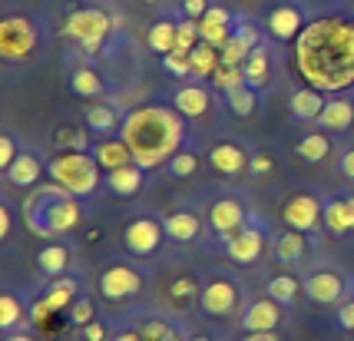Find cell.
Segmentation results:
<instances>
[{
	"label": "cell",
	"mask_w": 354,
	"mask_h": 341,
	"mask_svg": "<svg viewBox=\"0 0 354 341\" xmlns=\"http://www.w3.org/2000/svg\"><path fill=\"white\" fill-rule=\"evenodd\" d=\"M298 66L315 90H341L354 80V24L344 17L315 20L298 37Z\"/></svg>",
	"instance_id": "1"
},
{
	"label": "cell",
	"mask_w": 354,
	"mask_h": 341,
	"mask_svg": "<svg viewBox=\"0 0 354 341\" xmlns=\"http://www.w3.org/2000/svg\"><path fill=\"white\" fill-rule=\"evenodd\" d=\"M185 116L169 107H139L123 120V142L133 153V163L153 169L169 163L185 140Z\"/></svg>",
	"instance_id": "2"
},
{
	"label": "cell",
	"mask_w": 354,
	"mask_h": 341,
	"mask_svg": "<svg viewBox=\"0 0 354 341\" xmlns=\"http://www.w3.org/2000/svg\"><path fill=\"white\" fill-rule=\"evenodd\" d=\"M80 219H83V212H80L77 196L70 189H63L60 183L33 189L24 199V222L40 239H57V235L73 232Z\"/></svg>",
	"instance_id": "3"
},
{
	"label": "cell",
	"mask_w": 354,
	"mask_h": 341,
	"mask_svg": "<svg viewBox=\"0 0 354 341\" xmlns=\"http://www.w3.org/2000/svg\"><path fill=\"white\" fill-rule=\"evenodd\" d=\"M46 169L53 176V183L70 189L73 196H90L100 186V163L93 159V153H60L50 159Z\"/></svg>",
	"instance_id": "4"
},
{
	"label": "cell",
	"mask_w": 354,
	"mask_h": 341,
	"mask_svg": "<svg viewBox=\"0 0 354 341\" xmlns=\"http://www.w3.org/2000/svg\"><path fill=\"white\" fill-rule=\"evenodd\" d=\"M242 302H245V292L229 275H212V279L202 282V295H199L202 315H209V318H232V315H239Z\"/></svg>",
	"instance_id": "5"
},
{
	"label": "cell",
	"mask_w": 354,
	"mask_h": 341,
	"mask_svg": "<svg viewBox=\"0 0 354 341\" xmlns=\"http://www.w3.org/2000/svg\"><path fill=\"white\" fill-rule=\"evenodd\" d=\"M142 288H146V275L129 262H113L100 272V295H103L106 302H129V298H139Z\"/></svg>",
	"instance_id": "6"
},
{
	"label": "cell",
	"mask_w": 354,
	"mask_h": 341,
	"mask_svg": "<svg viewBox=\"0 0 354 341\" xmlns=\"http://www.w3.org/2000/svg\"><path fill=\"white\" fill-rule=\"evenodd\" d=\"M80 295H83L80 279H73V275H60V279H53L50 285H46L44 295H40L37 302H30V318L33 322H46L50 315L70 308Z\"/></svg>",
	"instance_id": "7"
},
{
	"label": "cell",
	"mask_w": 354,
	"mask_h": 341,
	"mask_svg": "<svg viewBox=\"0 0 354 341\" xmlns=\"http://www.w3.org/2000/svg\"><path fill=\"white\" fill-rule=\"evenodd\" d=\"M66 37H73L80 40L86 50H96L103 40H106V33L113 30V20H109L103 10H93V7H83V10H73V14L66 17Z\"/></svg>",
	"instance_id": "8"
},
{
	"label": "cell",
	"mask_w": 354,
	"mask_h": 341,
	"mask_svg": "<svg viewBox=\"0 0 354 341\" xmlns=\"http://www.w3.org/2000/svg\"><path fill=\"white\" fill-rule=\"evenodd\" d=\"M37 47V30L27 17H7L0 24V53L3 60H24Z\"/></svg>",
	"instance_id": "9"
},
{
	"label": "cell",
	"mask_w": 354,
	"mask_h": 341,
	"mask_svg": "<svg viewBox=\"0 0 354 341\" xmlns=\"http://www.w3.org/2000/svg\"><path fill=\"white\" fill-rule=\"evenodd\" d=\"M285 325V305H278L275 298H259V302H252L245 311H242V318H239V331H245V335H259V331H278V328Z\"/></svg>",
	"instance_id": "10"
},
{
	"label": "cell",
	"mask_w": 354,
	"mask_h": 341,
	"mask_svg": "<svg viewBox=\"0 0 354 341\" xmlns=\"http://www.w3.org/2000/svg\"><path fill=\"white\" fill-rule=\"evenodd\" d=\"M281 219L285 225L295 232H318V225L324 222V205L315 196H292L281 205Z\"/></svg>",
	"instance_id": "11"
},
{
	"label": "cell",
	"mask_w": 354,
	"mask_h": 341,
	"mask_svg": "<svg viewBox=\"0 0 354 341\" xmlns=\"http://www.w3.org/2000/svg\"><path fill=\"white\" fill-rule=\"evenodd\" d=\"M162 239H166V229L156 219H133L123 229V246L133 255H153L162 246Z\"/></svg>",
	"instance_id": "12"
},
{
	"label": "cell",
	"mask_w": 354,
	"mask_h": 341,
	"mask_svg": "<svg viewBox=\"0 0 354 341\" xmlns=\"http://www.w3.org/2000/svg\"><path fill=\"white\" fill-rule=\"evenodd\" d=\"M301 285H305V295H308L315 305H341V298H344V292H348L344 275L331 272V268H318V272L305 275Z\"/></svg>",
	"instance_id": "13"
},
{
	"label": "cell",
	"mask_w": 354,
	"mask_h": 341,
	"mask_svg": "<svg viewBox=\"0 0 354 341\" xmlns=\"http://www.w3.org/2000/svg\"><path fill=\"white\" fill-rule=\"evenodd\" d=\"M265 252V232L262 229H242L232 239H225V255L235 265H255Z\"/></svg>",
	"instance_id": "14"
},
{
	"label": "cell",
	"mask_w": 354,
	"mask_h": 341,
	"mask_svg": "<svg viewBox=\"0 0 354 341\" xmlns=\"http://www.w3.org/2000/svg\"><path fill=\"white\" fill-rule=\"evenodd\" d=\"M33 318H30V302H27V295H20L17 288H7V292L0 295V331H20V328H27Z\"/></svg>",
	"instance_id": "15"
},
{
	"label": "cell",
	"mask_w": 354,
	"mask_h": 341,
	"mask_svg": "<svg viewBox=\"0 0 354 341\" xmlns=\"http://www.w3.org/2000/svg\"><path fill=\"white\" fill-rule=\"evenodd\" d=\"M212 229H216L222 239H232L235 232H242L245 229V209H242V202L239 199H218L212 205Z\"/></svg>",
	"instance_id": "16"
},
{
	"label": "cell",
	"mask_w": 354,
	"mask_h": 341,
	"mask_svg": "<svg viewBox=\"0 0 354 341\" xmlns=\"http://www.w3.org/2000/svg\"><path fill=\"white\" fill-rule=\"evenodd\" d=\"M248 153L242 146H235V142H222V146H212V153H209V166L222 176H242L248 169Z\"/></svg>",
	"instance_id": "17"
},
{
	"label": "cell",
	"mask_w": 354,
	"mask_h": 341,
	"mask_svg": "<svg viewBox=\"0 0 354 341\" xmlns=\"http://www.w3.org/2000/svg\"><path fill=\"white\" fill-rule=\"evenodd\" d=\"M324 229L335 235L354 232V196L324 202Z\"/></svg>",
	"instance_id": "18"
},
{
	"label": "cell",
	"mask_w": 354,
	"mask_h": 341,
	"mask_svg": "<svg viewBox=\"0 0 354 341\" xmlns=\"http://www.w3.org/2000/svg\"><path fill=\"white\" fill-rule=\"evenodd\" d=\"M3 176H7V183H10V186H24V189L37 186V183H40V176H44V163H40L33 153L24 149V153L10 163V169H3Z\"/></svg>",
	"instance_id": "19"
},
{
	"label": "cell",
	"mask_w": 354,
	"mask_h": 341,
	"mask_svg": "<svg viewBox=\"0 0 354 341\" xmlns=\"http://www.w3.org/2000/svg\"><path fill=\"white\" fill-rule=\"evenodd\" d=\"M318 123H322L324 129H331V133H348L354 126V103L348 96L328 100L322 109V116H318Z\"/></svg>",
	"instance_id": "20"
},
{
	"label": "cell",
	"mask_w": 354,
	"mask_h": 341,
	"mask_svg": "<svg viewBox=\"0 0 354 341\" xmlns=\"http://www.w3.org/2000/svg\"><path fill=\"white\" fill-rule=\"evenodd\" d=\"M199 295H202V282L196 275H179V279H172L166 285V305L172 311H183L192 302H199Z\"/></svg>",
	"instance_id": "21"
},
{
	"label": "cell",
	"mask_w": 354,
	"mask_h": 341,
	"mask_svg": "<svg viewBox=\"0 0 354 341\" xmlns=\"http://www.w3.org/2000/svg\"><path fill=\"white\" fill-rule=\"evenodd\" d=\"M268 30H272V37H278V40H295V37H301V10L292 7V3L275 7V10L268 14Z\"/></svg>",
	"instance_id": "22"
},
{
	"label": "cell",
	"mask_w": 354,
	"mask_h": 341,
	"mask_svg": "<svg viewBox=\"0 0 354 341\" xmlns=\"http://www.w3.org/2000/svg\"><path fill=\"white\" fill-rule=\"evenodd\" d=\"M209 103H212V96L205 93L202 86H183V90L172 93V109H179L185 120L205 116V113H209Z\"/></svg>",
	"instance_id": "23"
},
{
	"label": "cell",
	"mask_w": 354,
	"mask_h": 341,
	"mask_svg": "<svg viewBox=\"0 0 354 341\" xmlns=\"http://www.w3.org/2000/svg\"><path fill=\"white\" fill-rule=\"evenodd\" d=\"M162 229H166V239H172V242H192V239H199L202 222L196 212L179 209V212H169L162 219Z\"/></svg>",
	"instance_id": "24"
},
{
	"label": "cell",
	"mask_w": 354,
	"mask_h": 341,
	"mask_svg": "<svg viewBox=\"0 0 354 341\" xmlns=\"http://www.w3.org/2000/svg\"><path fill=\"white\" fill-rule=\"evenodd\" d=\"M93 159L100 163V169H120V166H129L133 163V153H129V146L123 140H103L93 146Z\"/></svg>",
	"instance_id": "25"
},
{
	"label": "cell",
	"mask_w": 354,
	"mask_h": 341,
	"mask_svg": "<svg viewBox=\"0 0 354 341\" xmlns=\"http://www.w3.org/2000/svg\"><path fill=\"white\" fill-rule=\"evenodd\" d=\"M308 232H295V229H288L285 235H278L275 239V259L281 265H295L301 262L305 255H308Z\"/></svg>",
	"instance_id": "26"
},
{
	"label": "cell",
	"mask_w": 354,
	"mask_h": 341,
	"mask_svg": "<svg viewBox=\"0 0 354 341\" xmlns=\"http://www.w3.org/2000/svg\"><path fill=\"white\" fill-rule=\"evenodd\" d=\"M37 268H40L44 279H60L63 272L70 268V248L57 246V242L44 246L40 252H37Z\"/></svg>",
	"instance_id": "27"
},
{
	"label": "cell",
	"mask_w": 354,
	"mask_h": 341,
	"mask_svg": "<svg viewBox=\"0 0 354 341\" xmlns=\"http://www.w3.org/2000/svg\"><path fill=\"white\" fill-rule=\"evenodd\" d=\"M288 109H292L295 120H318L324 109V96L322 90H295L292 96H288Z\"/></svg>",
	"instance_id": "28"
},
{
	"label": "cell",
	"mask_w": 354,
	"mask_h": 341,
	"mask_svg": "<svg viewBox=\"0 0 354 341\" xmlns=\"http://www.w3.org/2000/svg\"><path fill=\"white\" fill-rule=\"evenodd\" d=\"M106 186L116 196H136L139 189H142V166L129 163V166H120V169L106 172Z\"/></svg>",
	"instance_id": "29"
},
{
	"label": "cell",
	"mask_w": 354,
	"mask_h": 341,
	"mask_svg": "<svg viewBox=\"0 0 354 341\" xmlns=\"http://www.w3.org/2000/svg\"><path fill=\"white\" fill-rule=\"evenodd\" d=\"M149 50H156V53H172V50H179V24L176 20H159V24H153L149 27Z\"/></svg>",
	"instance_id": "30"
},
{
	"label": "cell",
	"mask_w": 354,
	"mask_h": 341,
	"mask_svg": "<svg viewBox=\"0 0 354 341\" xmlns=\"http://www.w3.org/2000/svg\"><path fill=\"white\" fill-rule=\"evenodd\" d=\"M298 292H305V285L295 279V275H285V272H281V275H272L268 285H265V295L275 298L278 305H285V308L298 302Z\"/></svg>",
	"instance_id": "31"
},
{
	"label": "cell",
	"mask_w": 354,
	"mask_h": 341,
	"mask_svg": "<svg viewBox=\"0 0 354 341\" xmlns=\"http://www.w3.org/2000/svg\"><path fill=\"white\" fill-rule=\"evenodd\" d=\"M136 328H139V335H142V341H185L179 335V328L172 325L169 318H162V315H149Z\"/></svg>",
	"instance_id": "32"
},
{
	"label": "cell",
	"mask_w": 354,
	"mask_h": 341,
	"mask_svg": "<svg viewBox=\"0 0 354 341\" xmlns=\"http://www.w3.org/2000/svg\"><path fill=\"white\" fill-rule=\"evenodd\" d=\"M189 60H192V73L196 77H216V70L222 66V57L212 44H196L189 50Z\"/></svg>",
	"instance_id": "33"
},
{
	"label": "cell",
	"mask_w": 354,
	"mask_h": 341,
	"mask_svg": "<svg viewBox=\"0 0 354 341\" xmlns=\"http://www.w3.org/2000/svg\"><path fill=\"white\" fill-rule=\"evenodd\" d=\"M242 70H245V83L255 90V86H265V80H268V70H272V60H268V53L265 47H255L248 53V60L242 63Z\"/></svg>",
	"instance_id": "34"
},
{
	"label": "cell",
	"mask_w": 354,
	"mask_h": 341,
	"mask_svg": "<svg viewBox=\"0 0 354 341\" xmlns=\"http://www.w3.org/2000/svg\"><path fill=\"white\" fill-rule=\"evenodd\" d=\"M86 126L90 129H96V133H113L116 126H120V113L113 107H106V103H96V107L86 109Z\"/></svg>",
	"instance_id": "35"
},
{
	"label": "cell",
	"mask_w": 354,
	"mask_h": 341,
	"mask_svg": "<svg viewBox=\"0 0 354 341\" xmlns=\"http://www.w3.org/2000/svg\"><path fill=\"white\" fill-rule=\"evenodd\" d=\"M70 86H73V93L77 96H103V90H106L103 80L96 77L90 66H80L77 73L70 77Z\"/></svg>",
	"instance_id": "36"
},
{
	"label": "cell",
	"mask_w": 354,
	"mask_h": 341,
	"mask_svg": "<svg viewBox=\"0 0 354 341\" xmlns=\"http://www.w3.org/2000/svg\"><path fill=\"white\" fill-rule=\"evenodd\" d=\"M295 153L301 156L305 163H322V159H328V153H331V142L324 140V136H318V133H311L305 140H298Z\"/></svg>",
	"instance_id": "37"
},
{
	"label": "cell",
	"mask_w": 354,
	"mask_h": 341,
	"mask_svg": "<svg viewBox=\"0 0 354 341\" xmlns=\"http://www.w3.org/2000/svg\"><path fill=\"white\" fill-rule=\"evenodd\" d=\"M225 107H229L235 116H248V113L255 109V90H252L248 83L229 90V93H225Z\"/></svg>",
	"instance_id": "38"
},
{
	"label": "cell",
	"mask_w": 354,
	"mask_h": 341,
	"mask_svg": "<svg viewBox=\"0 0 354 341\" xmlns=\"http://www.w3.org/2000/svg\"><path fill=\"white\" fill-rule=\"evenodd\" d=\"M199 37H202V44H212L216 50H225V44L232 40V27L229 24H209V20H199Z\"/></svg>",
	"instance_id": "39"
},
{
	"label": "cell",
	"mask_w": 354,
	"mask_h": 341,
	"mask_svg": "<svg viewBox=\"0 0 354 341\" xmlns=\"http://www.w3.org/2000/svg\"><path fill=\"white\" fill-rule=\"evenodd\" d=\"M53 142H57L60 149H70V153H83V149H93L90 140H86V133H83L80 126H66V129H60Z\"/></svg>",
	"instance_id": "40"
},
{
	"label": "cell",
	"mask_w": 354,
	"mask_h": 341,
	"mask_svg": "<svg viewBox=\"0 0 354 341\" xmlns=\"http://www.w3.org/2000/svg\"><path fill=\"white\" fill-rule=\"evenodd\" d=\"M166 169H169V176L172 179H185V176H196V169H199V156L196 153H176L166 163Z\"/></svg>",
	"instance_id": "41"
},
{
	"label": "cell",
	"mask_w": 354,
	"mask_h": 341,
	"mask_svg": "<svg viewBox=\"0 0 354 341\" xmlns=\"http://www.w3.org/2000/svg\"><path fill=\"white\" fill-rule=\"evenodd\" d=\"M212 80H216V86L222 93H229V90H235V86L245 83V70H242V66H232V63H222Z\"/></svg>",
	"instance_id": "42"
},
{
	"label": "cell",
	"mask_w": 354,
	"mask_h": 341,
	"mask_svg": "<svg viewBox=\"0 0 354 341\" xmlns=\"http://www.w3.org/2000/svg\"><path fill=\"white\" fill-rule=\"evenodd\" d=\"M66 318H70V325L83 328V325H90L93 318H96V308H93V302L86 298V295H80L77 302L66 308Z\"/></svg>",
	"instance_id": "43"
},
{
	"label": "cell",
	"mask_w": 354,
	"mask_h": 341,
	"mask_svg": "<svg viewBox=\"0 0 354 341\" xmlns=\"http://www.w3.org/2000/svg\"><path fill=\"white\" fill-rule=\"evenodd\" d=\"M162 70H166L169 77H189V73H192V60H189L185 50H172V53L162 57Z\"/></svg>",
	"instance_id": "44"
},
{
	"label": "cell",
	"mask_w": 354,
	"mask_h": 341,
	"mask_svg": "<svg viewBox=\"0 0 354 341\" xmlns=\"http://www.w3.org/2000/svg\"><path fill=\"white\" fill-rule=\"evenodd\" d=\"M255 47H248V44H242V40H235L232 37L229 44H225V50H222V63H232V66H242V63L248 60V53H252Z\"/></svg>",
	"instance_id": "45"
},
{
	"label": "cell",
	"mask_w": 354,
	"mask_h": 341,
	"mask_svg": "<svg viewBox=\"0 0 354 341\" xmlns=\"http://www.w3.org/2000/svg\"><path fill=\"white\" fill-rule=\"evenodd\" d=\"M196 37H199V20H192V17H185L179 20V50H189L196 47Z\"/></svg>",
	"instance_id": "46"
},
{
	"label": "cell",
	"mask_w": 354,
	"mask_h": 341,
	"mask_svg": "<svg viewBox=\"0 0 354 341\" xmlns=\"http://www.w3.org/2000/svg\"><path fill=\"white\" fill-rule=\"evenodd\" d=\"M17 156H20V149H17V142L14 136H0V169H10V163H14Z\"/></svg>",
	"instance_id": "47"
},
{
	"label": "cell",
	"mask_w": 354,
	"mask_h": 341,
	"mask_svg": "<svg viewBox=\"0 0 354 341\" xmlns=\"http://www.w3.org/2000/svg\"><path fill=\"white\" fill-rule=\"evenodd\" d=\"M80 335H83V341H106V322H100V318H93L90 325L80 328Z\"/></svg>",
	"instance_id": "48"
},
{
	"label": "cell",
	"mask_w": 354,
	"mask_h": 341,
	"mask_svg": "<svg viewBox=\"0 0 354 341\" xmlns=\"http://www.w3.org/2000/svg\"><path fill=\"white\" fill-rule=\"evenodd\" d=\"M338 325L344 328V331H354V298H348V302H341L338 305Z\"/></svg>",
	"instance_id": "49"
},
{
	"label": "cell",
	"mask_w": 354,
	"mask_h": 341,
	"mask_svg": "<svg viewBox=\"0 0 354 341\" xmlns=\"http://www.w3.org/2000/svg\"><path fill=\"white\" fill-rule=\"evenodd\" d=\"M248 169H252V176H268V172H272V159H268V156H252Z\"/></svg>",
	"instance_id": "50"
},
{
	"label": "cell",
	"mask_w": 354,
	"mask_h": 341,
	"mask_svg": "<svg viewBox=\"0 0 354 341\" xmlns=\"http://www.w3.org/2000/svg\"><path fill=\"white\" fill-rule=\"evenodd\" d=\"M202 20H209V24H232V14L225 10V7H209Z\"/></svg>",
	"instance_id": "51"
},
{
	"label": "cell",
	"mask_w": 354,
	"mask_h": 341,
	"mask_svg": "<svg viewBox=\"0 0 354 341\" xmlns=\"http://www.w3.org/2000/svg\"><path fill=\"white\" fill-rule=\"evenodd\" d=\"M10 205H7V199H0V239H7L10 235Z\"/></svg>",
	"instance_id": "52"
},
{
	"label": "cell",
	"mask_w": 354,
	"mask_h": 341,
	"mask_svg": "<svg viewBox=\"0 0 354 341\" xmlns=\"http://www.w3.org/2000/svg\"><path fill=\"white\" fill-rule=\"evenodd\" d=\"M205 10H209V3H205V0H185V17H192V20H196V17H205Z\"/></svg>",
	"instance_id": "53"
},
{
	"label": "cell",
	"mask_w": 354,
	"mask_h": 341,
	"mask_svg": "<svg viewBox=\"0 0 354 341\" xmlns=\"http://www.w3.org/2000/svg\"><path fill=\"white\" fill-rule=\"evenodd\" d=\"M109 341H142L139 328H120L116 335H109Z\"/></svg>",
	"instance_id": "54"
},
{
	"label": "cell",
	"mask_w": 354,
	"mask_h": 341,
	"mask_svg": "<svg viewBox=\"0 0 354 341\" xmlns=\"http://www.w3.org/2000/svg\"><path fill=\"white\" fill-rule=\"evenodd\" d=\"M341 172L348 176V179H354V149H348V153H341Z\"/></svg>",
	"instance_id": "55"
},
{
	"label": "cell",
	"mask_w": 354,
	"mask_h": 341,
	"mask_svg": "<svg viewBox=\"0 0 354 341\" xmlns=\"http://www.w3.org/2000/svg\"><path fill=\"white\" fill-rule=\"evenodd\" d=\"M3 341H37V338H33V335L27 331V328H20V331H10V335H7Z\"/></svg>",
	"instance_id": "56"
},
{
	"label": "cell",
	"mask_w": 354,
	"mask_h": 341,
	"mask_svg": "<svg viewBox=\"0 0 354 341\" xmlns=\"http://www.w3.org/2000/svg\"><path fill=\"white\" fill-rule=\"evenodd\" d=\"M245 341H278L275 331H259V335H245Z\"/></svg>",
	"instance_id": "57"
},
{
	"label": "cell",
	"mask_w": 354,
	"mask_h": 341,
	"mask_svg": "<svg viewBox=\"0 0 354 341\" xmlns=\"http://www.w3.org/2000/svg\"><path fill=\"white\" fill-rule=\"evenodd\" d=\"M185 341H212V338H209V335H189Z\"/></svg>",
	"instance_id": "58"
},
{
	"label": "cell",
	"mask_w": 354,
	"mask_h": 341,
	"mask_svg": "<svg viewBox=\"0 0 354 341\" xmlns=\"http://www.w3.org/2000/svg\"><path fill=\"white\" fill-rule=\"evenodd\" d=\"M351 335H354V331H351Z\"/></svg>",
	"instance_id": "59"
}]
</instances>
